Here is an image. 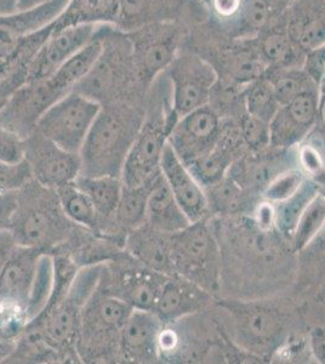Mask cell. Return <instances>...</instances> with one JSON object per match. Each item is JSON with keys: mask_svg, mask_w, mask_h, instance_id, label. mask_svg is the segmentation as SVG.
I'll return each mask as SVG.
<instances>
[{"mask_svg": "<svg viewBox=\"0 0 325 364\" xmlns=\"http://www.w3.org/2000/svg\"><path fill=\"white\" fill-rule=\"evenodd\" d=\"M31 180L33 178L26 159L17 164L0 161V195L16 192Z\"/></svg>", "mask_w": 325, "mask_h": 364, "instance_id": "obj_46", "label": "cell"}, {"mask_svg": "<svg viewBox=\"0 0 325 364\" xmlns=\"http://www.w3.org/2000/svg\"><path fill=\"white\" fill-rule=\"evenodd\" d=\"M319 120V89L305 91L282 105L270 122L271 147L292 149L304 140Z\"/></svg>", "mask_w": 325, "mask_h": 364, "instance_id": "obj_19", "label": "cell"}, {"mask_svg": "<svg viewBox=\"0 0 325 364\" xmlns=\"http://www.w3.org/2000/svg\"><path fill=\"white\" fill-rule=\"evenodd\" d=\"M101 105L72 91L50 107L36 130L70 154H80Z\"/></svg>", "mask_w": 325, "mask_h": 364, "instance_id": "obj_14", "label": "cell"}, {"mask_svg": "<svg viewBox=\"0 0 325 364\" xmlns=\"http://www.w3.org/2000/svg\"><path fill=\"white\" fill-rule=\"evenodd\" d=\"M124 250L125 240L102 236L82 226H78L66 243L51 252H65L82 269L91 266L103 265L115 259Z\"/></svg>", "mask_w": 325, "mask_h": 364, "instance_id": "obj_27", "label": "cell"}, {"mask_svg": "<svg viewBox=\"0 0 325 364\" xmlns=\"http://www.w3.org/2000/svg\"><path fill=\"white\" fill-rule=\"evenodd\" d=\"M100 50L101 42L99 38L94 37L54 75L18 87L0 112V127L13 132L23 140L27 139L37 128L43 114L75 90V85L90 70Z\"/></svg>", "mask_w": 325, "mask_h": 364, "instance_id": "obj_2", "label": "cell"}, {"mask_svg": "<svg viewBox=\"0 0 325 364\" xmlns=\"http://www.w3.org/2000/svg\"><path fill=\"white\" fill-rule=\"evenodd\" d=\"M297 0H243L238 20L228 36L252 38L260 31L278 20Z\"/></svg>", "mask_w": 325, "mask_h": 364, "instance_id": "obj_34", "label": "cell"}, {"mask_svg": "<svg viewBox=\"0 0 325 364\" xmlns=\"http://www.w3.org/2000/svg\"><path fill=\"white\" fill-rule=\"evenodd\" d=\"M319 295L323 299V302H325V272L323 274V281L321 283V289H319Z\"/></svg>", "mask_w": 325, "mask_h": 364, "instance_id": "obj_56", "label": "cell"}, {"mask_svg": "<svg viewBox=\"0 0 325 364\" xmlns=\"http://www.w3.org/2000/svg\"><path fill=\"white\" fill-rule=\"evenodd\" d=\"M132 307L96 288L82 309L75 350L80 363H119L120 338Z\"/></svg>", "mask_w": 325, "mask_h": 364, "instance_id": "obj_9", "label": "cell"}, {"mask_svg": "<svg viewBox=\"0 0 325 364\" xmlns=\"http://www.w3.org/2000/svg\"><path fill=\"white\" fill-rule=\"evenodd\" d=\"M31 322L28 307L14 299L0 298V336L15 341Z\"/></svg>", "mask_w": 325, "mask_h": 364, "instance_id": "obj_43", "label": "cell"}, {"mask_svg": "<svg viewBox=\"0 0 325 364\" xmlns=\"http://www.w3.org/2000/svg\"><path fill=\"white\" fill-rule=\"evenodd\" d=\"M164 75L171 85V104L179 119L209 105L218 83L211 63L190 50H180Z\"/></svg>", "mask_w": 325, "mask_h": 364, "instance_id": "obj_15", "label": "cell"}, {"mask_svg": "<svg viewBox=\"0 0 325 364\" xmlns=\"http://www.w3.org/2000/svg\"><path fill=\"white\" fill-rule=\"evenodd\" d=\"M292 168H297V146L287 149L268 147L261 152H247L227 175L251 195L260 196L277 176Z\"/></svg>", "mask_w": 325, "mask_h": 364, "instance_id": "obj_20", "label": "cell"}, {"mask_svg": "<svg viewBox=\"0 0 325 364\" xmlns=\"http://www.w3.org/2000/svg\"><path fill=\"white\" fill-rule=\"evenodd\" d=\"M18 11V0H0V15Z\"/></svg>", "mask_w": 325, "mask_h": 364, "instance_id": "obj_53", "label": "cell"}, {"mask_svg": "<svg viewBox=\"0 0 325 364\" xmlns=\"http://www.w3.org/2000/svg\"><path fill=\"white\" fill-rule=\"evenodd\" d=\"M244 104L251 116L270 123L280 105L271 83L262 75L243 89Z\"/></svg>", "mask_w": 325, "mask_h": 364, "instance_id": "obj_42", "label": "cell"}, {"mask_svg": "<svg viewBox=\"0 0 325 364\" xmlns=\"http://www.w3.org/2000/svg\"><path fill=\"white\" fill-rule=\"evenodd\" d=\"M264 75L271 83L280 106L305 91L319 89L304 67H271Z\"/></svg>", "mask_w": 325, "mask_h": 364, "instance_id": "obj_38", "label": "cell"}, {"mask_svg": "<svg viewBox=\"0 0 325 364\" xmlns=\"http://www.w3.org/2000/svg\"><path fill=\"white\" fill-rule=\"evenodd\" d=\"M307 180L299 168H292L282 173L265 188L260 197L270 203L277 204L283 202L294 193H297L304 182Z\"/></svg>", "mask_w": 325, "mask_h": 364, "instance_id": "obj_45", "label": "cell"}, {"mask_svg": "<svg viewBox=\"0 0 325 364\" xmlns=\"http://www.w3.org/2000/svg\"><path fill=\"white\" fill-rule=\"evenodd\" d=\"M319 192L317 185L306 180L297 193L280 203L273 204L276 213V230L290 243L302 211Z\"/></svg>", "mask_w": 325, "mask_h": 364, "instance_id": "obj_40", "label": "cell"}, {"mask_svg": "<svg viewBox=\"0 0 325 364\" xmlns=\"http://www.w3.org/2000/svg\"><path fill=\"white\" fill-rule=\"evenodd\" d=\"M235 123L250 152H261L271 147L270 123L247 112H244Z\"/></svg>", "mask_w": 325, "mask_h": 364, "instance_id": "obj_44", "label": "cell"}, {"mask_svg": "<svg viewBox=\"0 0 325 364\" xmlns=\"http://www.w3.org/2000/svg\"><path fill=\"white\" fill-rule=\"evenodd\" d=\"M51 0H18V11H25L29 9L37 8L41 5L49 3Z\"/></svg>", "mask_w": 325, "mask_h": 364, "instance_id": "obj_54", "label": "cell"}, {"mask_svg": "<svg viewBox=\"0 0 325 364\" xmlns=\"http://www.w3.org/2000/svg\"><path fill=\"white\" fill-rule=\"evenodd\" d=\"M309 343L314 360L325 363V328H314L309 334Z\"/></svg>", "mask_w": 325, "mask_h": 364, "instance_id": "obj_50", "label": "cell"}, {"mask_svg": "<svg viewBox=\"0 0 325 364\" xmlns=\"http://www.w3.org/2000/svg\"><path fill=\"white\" fill-rule=\"evenodd\" d=\"M297 168L319 188L325 187V125L318 120L297 146Z\"/></svg>", "mask_w": 325, "mask_h": 364, "instance_id": "obj_36", "label": "cell"}, {"mask_svg": "<svg viewBox=\"0 0 325 364\" xmlns=\"http://www.w3.org/2000/svg\"><path fill=\"white\" fill-rule=\"evenodd\" d=\"M120 0H68L66 8L53 22V32L82 25L115 26Z\"/></svg>", "mask_w": 325, "mask_h": 364, "instance_id": "obj_33", "label": "cell"}, {"mask_svg": "<svg viewBox=\"0 0 325 364\" xmlns=\"http://www.w3.org/2000/svg\"><path fill=\"white\" fill-rule=\"evenodd\" d=\"M204 191L211 215L215 214L223 218L247 215L251 214L256 205L254 202L255 196L239 186L228 175L214 185L206 187Z\"/></svg>", "mask_w": 325, "mask_h": 364, "instance_id": "obj_35", "label": "cell"}, {"mask_svg": "<svg viewBox=\"0 0 325 364\" xmlns=\"http://www.w3.org/2000/svg\"><path fill=\"white\" fill-rule=\"evenodd\" d=\"M146 105L117 102L101 106L80 151L82 176L122 178L124 164L141 125Z\"/></svg>", "mask_w": 325, "mask_h": 364, "instance_id": "obj_3", "label": "cell"}, {"mask_svg": "<svg viewBox=\"0 0 325 364\" xmlns=\"http://www.w3.org/2000/svg\"><path fill=\"white\" fill-rule=\"evenodd\" d=\"M95 36L101 50L75 91L101 106L117 102L146 105L149 90L137 75L128 33L113 25H100L96 26Z\"/></svg>", "mask_w": 325, "mask_h": 364, "instance_id": "obj_1", "label": "cell"}, {"mask_svg": "<svg viewBox=\"0 0 325 364\" xmlns=\"http://www.w3.org/2000/svg\"><path fill=\"white\" fill-rule=\"evenodd\" d=\"M218 307L232 343L250 356L271 357L288 339L290 321L280 309L240 299H223Z\"/></svg>", "mask_w": 325, "mask_h": 364, "instance_id": "obj_7", "label": "cell"}, {"mask_svg": "<svg viewBox=\"0 0 325 364\" xmlns=\"http://www.w3.org/2000/svg\"><path fill=\"white\" fill-rule=\"evenodd\" d=\"M209 219L171 235L174 272L216 294L223 282V255Z\"/></svg>", "mask_w": 325, "mask_h": 364, "instance_id": "obj_11", "label": "cell"}, {"mask_svg": "<svg viewBox=\"0 0 325 364\" xmlns=\"http://www.w3.org/2000/svg\"><path fill=\"white\" fill-rule=\"evenodd\" d=\"M285 18L294 42L306 54L325 46V0H297Z\"/></svg>", "mask_w": 325, "mask_h": 364, "instance_id": "obj_30", "label": "cell"}, {"mask_svg": "<svg viewBox=\"0 0 325 364\" xmlns=\"http://www.w3.org/2000/svg\"><path fill=\"white\" fill-rule=\"evenodd\" d=\"M208 18L201 0H120L115 27L125 33L161 22L194 25Z\"/></svg>", "mask_w": 325, "mask_h": 364, "instance_id": "obj_16", "label": "cell"}, {"mask_svg": "<svg viewBox=\"0 0 325 364\" xmlns=\"http://www.w3.org/2000/svg\"><path fill=\"white\" fill-rule=\"evenodd\" d=\"M201 1H202L203 5H204V6H206V3H208V1H209V0H201Z\"/></svg>", "mask_w": 325, "mask_h": 364, "instance_id": "obj_57", "label": "cell"}, {"mask_svg": "<svg viewBox=\"0 0 325 364\" xmlns=\"http://www.w3.org/2000/svg\"><path fill=\"white\" fill-rule=\"evenodd\" d=\"M213 294L193 282L173 274L166 278L153 312L164 324L201 314L211 305Z\"/></svg>", "mask_w": 325, "mask_h": 364, "instance_id": "obj_25", "label": "cell"}, {"mask_svg": "<svg viewBox=\"0 0 325 364\" xmlns=\"http://www.w3.org/2000/svg\"><path fill=\"white\" fill-rule=\"evenodd\" d=\"M27 82V72L18 70L13 75L0 78V112L8 102L10 96Z\"/></svg>", "mask_w": 325, "mask_h": 364, "instance_id": "obj_48", "label": "cell"}, {"mask_svg": "<svg viewBox=\"0 0 325 364\" xmlns=\"http://www.w3.org/2000/svg\"><path fill=\"white\" fill-rule=\"evenodd\" d=\"M190 27L182 22H161L128 32L136 70L146 89L149 90L175 60Z\"/></svg>", "mask_w": 325, "mask_h": 364, "instance_id": "obj_13", "label": "cell"}, {"mask_svg": "<svg viewBox=\"0 0 325 364\" xmlns=\"http://www.w3.org/2000/svg\"><path fill=\"white\" fill-rule=\"evenodd\" d=\"M325 226V195L318 192L302 211L290 245L295 252L309 248Z\"/></svg>", "mask_w": 325, "mask_h": 364, "instance_id": "obj_41", "label": "cell"}, {"mask_svg": "<svg viewBox=\"0 0 325 364\" xmlns=\"http://www.w3.org/2000/svg\"><path fill=\"white\" fill-rule=\"evenodd\" d=\"M161 170L177 203L185 211L191 224L211 218L206 191L196 180L185 163L177 157L169 144L163 152Z\"/></svg>", "mask_w": 325, "mask_h": 364, "instance_id": "obj_24", "label": "cell"}, {"mask_svg": "<svg viewBox=\"0 0 325 364\" xmlns=\"http://www.w3.org/2000/svg\"><path fill=\"white\" fill-rule=\"evenodd\" d=\"M164 323L149 310H132L124 326L119 363H161L158 341Z\"/></svg>", "mask_w": 325, "mask_h": 364, "instance_id": "obj_22", "label": "cell"}, {"mask_svg": "<svg viewBox=\"0 0 325 364\" xmlns=\"http://www.w3.org/2000/svg\"><path fill=\"white\" fill-rule=\"evenodd\" d=\"M44 254L48 252L17 245L0 271V298L14 299L28 307L39 260Z\"/></svg>", "mask_w": 325, "mask_h": 364, "instance_id": "obj_26", "label": "cell"}, {"mask_svg": "<svg viewBox=\"0 0 325 364\" xmlns=\"http://www.w3.org/2000/svg\"><path fill=\"white\" fill-rule=\"evenodd\" d=\"M25 159L34 181L53 190L75 182L82 173L78 154L67 152L37 130L25 139Z\"/></svg>", "mask_w": 325, "mask_h": 364, "instance_id": "obj_17", "label": "cell"}, {"mask_svg": "<svg viewBox=\"0 0 325 364\" xmlns=\"http://www.w3.org/2000/svg\"><path fill=\"white\" fill-rule=\"evenodd\" d=\"M181 49L193 51L211 63L218 83L225 87L243 89L268 70L255 37H230L208 18L191 26Z\"/></svg>", "mask_w": 325, "mask_h": 364, "instance_id": "obj_4", "label": "cell"}, {"mask_svg": "<svg viewBox=\"0 0 325 364\" xmlns=\"http://www.w3.org/2000/svg\"><path fill=\"white\" fill-rule=\"evenodd\" d=\"M223 128V118L211 105H206L177 120L170 134L169 145L188 166L216 145Z\"/></svg>", "mask_w": 325, "mask_h": 364, "instance_id": "obj_18", "label": "cell"}, {"mask_svg": "<svg viewBox=\"0 0 325 364\" xmlns=\"http://www.w3.org/2000/svg\"><path fill=\"white\" fill-rule=\"evenodd\" d=\"M68 0H51L49 3L0 15V78L28 68L41 46L53 33L54 22L66 8Z\"/></svg>", "mask_w": 325, "mask_h": 364, "instance_id": "obj_8", "label": "cell"}, {"mask_svg": "<svg viewBox=\"0 0 325 364\" xmlns=\"http://www.w3.org/2000/svg\"><path fill=\"white\" fill-rule=\"evenodd\" d=\"M95 31L96 26L82 25L53 32L29 65L26 83L54 75L94 39Z\"/></svg>", "mask_w": 325, "mask_h": 364, "instance_id": "obj_21", "label": "cell"}, {"mask_svg": "<svg viewBox=\"0 0 325 364\" xmlns=\"http://www.w3.org/2000/svg\"><path fill=\"white\" fill-rule=\"evenodd\" d=\"M146 224L170 235L181 231L191 224L161 173L149 187Z\"/></svg>", "mask_w": 325, "mask_h": 364, "instance_id": "obj_32", "label": "cell"}, {"mask_svg": "<svg viewBox=\"0 0 325 364\" xmlns=\"http://www.w3.org/2000/svg\"><path fill=\"white\" fill-rule=\"evenodd\" d=\"M319 122L325 125V83L319 85Z\"/></svg>", "mask_w": 325, "mask_h": 364, "instance_id": "obj_55", "label": "cell"}, {"mask_svg": "<svg viewBox=\"0 0 325 364\" xmlns=\"http://www.w3.org/2000/svg\"><path fill=\"white\" fill-rule=\"evenodd\" d=\"M101 266L79 271L68 294L55 306L41 312L29 322L51 348L60 352L66 363H80L75 350L82 309L97 288Z\"/></svg>", "mask_w": 325, "mask_h": 364, "instance_id": "obj_10", "label": "cell"}, {"mask_svg": "<svg viewBox=\"0 0 325 364\" xmlns=\"http://www.w3.org/2000/svg\"><path fill=\"white\" fill-rule=\"evenodd\" d=\"M75 183L90 198L101 218V226L97 233L117 240H127V235L122 233L113 221L123 190L122 178L79 175Z\"/></svg>", "mask_w": 325, "mask_h": 364, "instance_id": "obj_29", "label": "cell"}, {"mask_svg": "<svg viewBox=\"0 0 325 364\" xmlns=\"http://www.w3.org/2000/svg\"><path fill=\"white\" fill-rule=\"evenodd\" d=\"M56 191L62 210L67 218L72 223L97 233L101 226V218L90 198L77 186L75 181Z\"/></svg>", "mask_w": 325, "mask_h": 364, "instance_id": "obj_39", "label": "cell"}, {"mask_svg": "<svg viewBox=\"0 0 325 364\" xmlns=\"http://www.w3.org/2000/svg\"><path fill=\"white\" fill-rule=\"evenodd\" d=\"M78 226L62 210L58 191L34 180L16 191V207L9 231L17 245L50 254L66 243Z\"/></svg>", "mask_w": 325, "mask_h": 364, "instance_id": "obj_6", "label": "cell"}, {"mask_svg": "<svg viewBox=\"0 0 325 364\" xmlns=\"http://www.w3.org/2000/svg\"><path fill=\"white\" fill-rule=\"evenodd\" d=\"M223 120V133L216 145L206 156L186 166L203 188L223 180L228 174L230 166L249 152L235 122Z\"/></svg>", "mask_w": 325, "mask_h": 364, "instance_id": "obj_23", "label": "cell"}, {"mask_svg": "<svg viewBox=\"0 0 325 364\" xmlns=\"http://www.w3.org/2000/svg\"><path fill=\"white\" fill-rule=\"evenodd\" d=\"M151 183L136 187L127 186L123 183L119 203L115 210L113 221L117 228L127 236L146 223L147 199Z\"/></svg>", "mask_w": 325, "mask_h": 364, "instance_id": "obj_37", "label": "cell"}, {"mask_svg": "<svg viewBox=\"0 0 325 364\" xmlns=\"http://www.w3.org/2000/svg\"><path fill=\"white\" fill-rule=\"evenodd\" d=\"M168 277L124 250L113 260L101 265L97 289L119 299L132 310L152 311Z\"/></svg>", "mask_w": 325, "mask_h": 364, "instance_id": "obj_12", "label": "cell"}, {"mask_svg": "<svg viewBox=\"0 0 325 364\" xmlns=\"http://www.w3.org/2000/svg\"><path fill=\"white\" fill-rule=\"evenodd\" d=\"M177 120L171 104V85L163 73L149 89L144 123L124 164V185L144 186L161 174L163 152Z\"/></svg>", "mask_w": 325, "mask_h": 364, "instance_id": "obj_5", "label": "cell"}, {"mask_svg": "<svg viewBox=\"0 0 325 364\" xmlns=\"http://www.w3.org/2000/svg\"><path fill=\"white\" fill-rule=\"evenodd\" d=\"M15 207H16V192L0 195V231L10 230Z\"/></svg>", "mask_w": 325, "mask_h": 364, "instance_id": "obj_49", "label": "cell"}, {"mask_svg": "<svg viewBox=\"0 0 325 364\" xmlns=\"http://www.w3.org/2000/svg\"><path fill=\"white\" fill-rule=\"evenodd\" d=\"M15 345V341H10L0 336V363H5V360L13 353Z\"/></svg>", "mask_w": 325, "mask_h": 364, "instance_id": "obj_52", "label": "cell"}, {"mask_svg": "<svg viewBox=\"0 0 325 364\" xmlns=\"http://www.w3.org/2000/svg\"><path fill=\"white\" fill-rule=\"evenodd\" d=\"M255 38L268 68L304 67L306 53L290 36L285 14L260 31Z\"/></svg>", "mask_w": 325, "mask_h": 364, "instance_id": "obj_31", "label": "cell"}, {"mask_svg": "<svg viewBox=\"0 0 325 364\" xmlns=\"http://www.w3.org/2000/svg\"><path fill=\"white\" fill-rule=\"evenodd\" d=\"M17 247V243L14 240L11 232L9 230L0 231V271L3 269L9 257H11L14 250Z\"/></svg>", "mask_w": 325, "mask_h": 364, "instance_id": "obj_51", "label": "cell"}, {"mask_svg": "<svg viewBox=\"0 0 325 364\" xmlns=\"http://www.w3.org/2000/svg\"><path fill=\"white\" fill-rule=\"evenodd\" d=\"M125 250L156 272L166 276L175 274L170 233L156 230L144 223L127 236Z\"/></svg>", "mask_w": 325, "mask_h": 364, "instance_id": "obj_28", "label": "cell"}, {"mask_svg": "<svg viewBox=\"0 0 325 364\" xmlns=\"http://www.w3.org/2000/svg\"><path fill=\"white\" fill-rule=\"evenodd\" d=\"M25 159V140L0 127V161L17 164Z\"/></svg>", "mask_w": 325, "mask_h": 364, "instance_id": "obj_47", "label": "cell"}]
</instances>
